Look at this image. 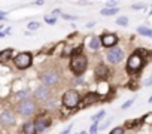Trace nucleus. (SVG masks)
I'll return each instance as SVG.
<instances>
[{"mask_svg":"<svg viewBox=\"0 0 152 134\" xmlns=\"http://www.w3.org/2000/svg\"><path fill=\"white\" fill-rule=\"evenodd\" d=\"M87 64H88V61H87V58H85L82 54L73 55V57L70 58V69H72V72H73L76 76H81V75L87 70Z\"/></svg>","mask_w":152,"mask_h":134,"instance_id":"obj_1","label":"nucleus"},{"mask_svg":"<svg viewBox=\"0 0 152 134\" xmlns=\"http://www.w3.org/2000/svg\"><path fill=\"white\" fill-rule=\"evenodd\" d=\"M63 106L67 107V109H75V107H78L79 106V101H81V95L78 91H75V90H69L63 94Z\"/></svg>","mask_w":152,"mask_h":134,"instance_id":"obj_2","label":"nucleus"},{"mask_svg":"<svg viewBox=\"0 0 152 134\" xmlns=\"http://www.w3.org/2000/svg\"><path fill=\"white\" fill-rule=\"evenodd\" d=\"M143 64H145V60L140 55V52H134V54L130 55V58L127 61V72L136 73V72H139L143 67Z\"/></svg>","mask_w":152,"mask_h":134,"instance_id":"obj_3","label":"nucleus"},{"mask_svg":"<svg viewBox=\"0 0 152 134\" xmlns=\"http://www.w3.org/2000/svg\"><path fill=\"white\" fill-rule=\"evenodd\" d=\"M31 61H33V57L30 52H20L15 58H14V63L18 69H27V67L31 66Z\"/></svg>","mask_w":152,"mask_h":134,"instance_id":"obj_4","label":"nucleus"},{"mask_svg":"<svg viewBox=\"0 0 152 134\" xmlns=\"http://www.w3.org/2000/svg\"><path fill=\"white\" fill-rule=\"evenodd\" d=\"M18 112L24 116H28L34 112V103L31 100H23L18 106Z\"/></svg>","mask_w":152,"mask_h":134,"instance_id":"obj_5","label":"nucleus"},{"mask_svg":"<svg viewBox=\"0 0 152 134\" xmlns=\"http://www.w3.org/2000/svg\"><path fill=\"white\" fill-rule=\"evenodd\" d=\"M107 60L110 61V63H119L122 58H124V52H122V49H119V48H110L109 51H107Z\"/></svg>","mask_w":152,"mask_h":134,"instance_id":"obj_6","label":"nucleus"},{"mask_svg":"<svg viewBox=\"0 0 152 134\" xmlns=\"http://www.w3.org/2000/svg\"><path fill=\"white\" fill-rule=\"evenodd\" d=\"M100 42H102V46H106V48H115L116 42H118V37L112 33H107V34H103L100 37Z\"/></svg>","mask_w":152,"mask_h":134,"instance_id":"obj_7","label":"nucleus"},{"mask_svg":"<svg viewBox=\"0 0 152 134\" xmlns=\"http://www.w3.org/2000/svg\"><path fill=\"white\" fill-rule=\"evenodd\" d=\"M34 125H36V131L37 133H42V131H45L51 125V118L49 116H39L36 119Z\"/></svg>","mask_w":152,"mask_h":134,"instance_id":"obj_8","label":"nucleus"},{"mask_svg":"<svg viewBox=\"0 0 152 134\" xmlns=\"http://www.w3.org/2000/svg\"><path fill=\"white\" fill-rule=\"evenodd\" d=\"M99 100H100L99 92H88V94H85V97L79 101V104H81V107H87L88 104H93V103H96V101H99Z\"/></svg>","mask_w":152,"mask_h":134,"instance_id":"obj_9","label":"nucleus"},{"mask_svg":"<svg viewBox=\"0 0 152 134\" xmlns=\"http://www.w3.org/2000/svg\"><path fill=\"white\" fill-rule=\"evenodd\" d=\"M57 79H58V75H57V72H54V70H48V72H45L43 76H42V82H43L45 85H52V84L57 82Z\"/></svg>","mask_w":152,"mask_h":134,"instance_id":"obj_10","label":"nucleus"},{"mask_svg":"<svg viewBox=\"0 0 152 134\" xmlns=\"http://www.w3.org/2000/svg\"><path fill=\"white\" fill-rule=\"evenodd\" d=\"M94 75H96V78H97L99 81H103V79H106V78L109 76V69H107L104 64H99V66L96 67Z\"/></svg>","mask_w":152,"mask_h":134,"instance_id":"obj_11","label":"nucleus"},{"mask_svg":"<svg viewBox=\"0 0 152 134\" xmlns=\"http://www.w3.org/2000/svg\"><path fill=\"white\" fill-rule=\"evenodd\" d=\"M14 122H15V116H14L12 112L6 110V112H3L2 115H0V124H3V125H12Z\"/></svg>","mask_w":152,"mask_h":134,"instance_id":"obj_12","label":"nucleus"},{"mask_svg":"<svg viewBox=\"0 0 152 134\" xmlns=\"http://www.w3.org/2000/svg\"><path fill=\"white\" fill-rule=\"evenodd\" d=\"M34 95H36V98H39V100H46V98L49 97V91H48V88L43 85V87H39V88L36 90Z\"/></svg>","mask_w":152,"mask_h":134,"instance_id":"obj_13","label":"nucleus"},{"mask_svg":"<svg viewBox=\"0 0 152 134\" xmlns=\"http://www.w3.org/2000/svg\"><path fill=\"white\" fill-rule=\"evenodd\" d=\"M23 133H24V134H36L37 131H36L34 122H26L24 127H23Z\"/></svg>","mask_w":152,"mask_h":134,"instance_id":"obj_14","label":"nucleus"},{"mask_svg":"<svg viewBox=\"0 0 152 134\" xmlns=\"http://www.w3.org/2000/svg\"><path fill=\"white\" fill-rule=\"evenodd\" d=\"M12 57V49H3V51H0V61H8L9 58Z\"/></svg>","mask_w":152,"mask_h":134,"instance_id":"obj_15","label":"nucleus"},{"mask_svg":"<svg viewBox=\"0 0 152 134\" xmlns=\"http://www.w3.org/2000/svg\"><path fill=\"white\" fill-rule=\"evenodd\" d=\"M100 46H102V42H100V39H99V37H96V36H94V37H91V39H90V48H91V49H94V51H96V49H99Z\"/></svg>","mask_w":152,"mask_h":134,"instance_id":"obj_16","label":"nucleus"},{"mask_svg":"<svg viewBox=\"0 0 152 134\" xmlns=\"http://www.w3.org/2000/svg\"><path fill=\"white\" fill-rule=\"evenodd\" d=\"M137 33H140L143 36H148V37H152V30L148 28V27H137Z\"/></svg>","mask_w":152,"mask_h":134,"instance_id":"obj_17","label":"nucleus"},{"mask_svg":"<svg viewBox=\"0 0 152 134\" xmlns=\"http://www.w3.org/2000/svg\"><path fill=\"white\" fill-rule=\"evenodd\" d=\"M116 12H118L116 8H107V9H102V11H100V14H102V15H106V17H109V15H115Z\"/></svg>","mask_w":152,"mask_h":134,"instance_id":"obj_18","label":"nucleus"},{"mask_svg":"<svg viewBox=\"0 0 152 134\" xmlns=\"http://www.w3.org/2000/svg\"><path fill=\"white\" fill-rule=\"evenodd\" d=\"M103 116H104V110H100L99 113H96V115L91 118V119H93V124H97V122H99V121H100Z\"/></svg>","mask_w":152,"mask_h":134,"instance_id":"obj_19","label":"nucleus"},{"mask_svg":"<svg viewBox=\"0 0 152 134\" xmlns=\"http://www.w3.org/2000/svg\"><path fill=\"white\" fill-rule=\"evenodd\" d=\"M142 124V119H136V121H131V122H125V127L127 128H134V127H137V125H140Z\"/></svg>","mask_w":152,"mask_h":134,"instance_id":"obj_20","label":"nucleus"},{"mask_svg":"<svg viewBox=\"0 0 152 134\" xmlns=\"http://www.w3.org/2000/svg\"><path fill=\"white\" fill-rule=\"evenodd\" d=\"M116 24H118V25H127V24H128V18L121 17V18H118V20H116Z\"/></svg>","mask_w":152,"mask_h":134,"instance_id":"obj_21","label":"nucleus"},{"mask_svg":"<svg viewBox=\"0 0 152 134\" xmlns=\"http://www.w3.org/2000/svg\"><path fill=\"white\" fill-rule=\"evenodd\" d=\"M39 27H40V24H39V23H36V21L28 23V30H36V28H39Z\"/></svg>","mask_w":152,"mask_h":134,"instance_id":"obj_22","label":"nucleus"},{"mask_svg":"<svg viewBox=\"0 0 152 134\" xmlns=\"http://www.w3.org/2000/svg\"><path fill=\"white\" fill-rule=\"evenodd\" d=\"M110 134H124V128L122 127H116L110 131Z\"/></svg>","mask_w":152,"mask_h":134,"instance_id":"obj_23","label":"nucleus"},{"mask_svg":"<svg viewBox=\"0 0 152 134\" xmlns=\"http://www.w3.org/2000/svg\"><path fill=\"white\" fill-rule=\"evenodd\" d=\"M45 21H46V23H48V24H51V25H52V24H55V23H57V20H55V18H54V17H45Z\"/></svg>","mask_w":152,"mask_h":134,"instance_id":"obj_24","label":"nucleus"},{"mask_svg":"<svg viewBox=\"0 0 152 134\" xmlns=\"http://www.w3.org/2000/svg\"><path fill=\"white\" fill-rule=\"evenodd\" d=\"M97 131H99L97 124H93V125H91V128H90V134H97Z\"/></svg>","mask_w":152,"mask_h":134,"instance_id":"obj_25","label":"nucleus"},{"mask_svg":"<svg viewBox=\"0 0 152 134\" xmlns=\"http://www.w3.org/2000/svg\"><path fill=\"white\" fill-rule=\"evenodd\" d=\"M133 101H134V100H128V101H125V103L122 104V109H128V107L133 104Z\"/></svg>","mask_w":152,"mask_h":134,"instance_id":"obj_26","label":"nucleus"},{"mask_svg":"<svg viewBox=\"0 0 152 134\" xmlns=\"http://www.w3.org/2000/svg\"><path fill=\"white\" fill-rule=\"evenodd\" d=\"M18 97H20V98H27V97H28V92H27V91H23V92L18 94Z\"/></svg>","mask_w":152,"mask_h":134,"instance_id":"obj_27","label":"nucleus"},{"mask_svg":"<svg viewBox=\"0 0 152 134\" xmlns=\"http://www.w3.org/2000/svg\"><path fill=\"white\" fill-rule=\"evenodd\" d=\"M9 31H11V28H6L5 31H0V37H5V36H6Z\"/></svg>","mask_w":152,"mask_h":134,"instance_id":"obj_28","label":"nucleus"},{"mask_svg":"<svg viewBox=\"0 0 152 134\" xmlns=\"http://www.w3.org/2000/svg\"><path fill=\"white\" fill-rule=\"evenodd\" d=\"M72 127H73V125L70 124V125H69V127H67V128H66V130H64L61 134H69V133H70V130H72Z\"/></svg>","mask_w":152,"mask_h":134,"instance_id":"obj_29","label":"nucleus"},{"mask_svg":"<svg viewBox=\"0 0 152 134\" xmlns=\"http://www.w3.org/2000/svg\"><path fill=\"white\" fill-rule=\"evenodd\" d=\"M63 18H66V20H75V17H72V15H66V14H63Z\"/></svg>","mask_w":152,"mask_h":134,"instance_id":"obj_30","label":"nucleus"},{"mask_svg":"<svg viewBox=\"0 0 152 134\" xmlns=\"http://www.w3.org/2000/svg\"><path fill=\"white\" fill-rule=\"evenodd\" d=\"M145 85H146V87H149V85H152V78H149V79H148V81L145 82Z\"/></svg>","mask_w":152,"mask_h":134,"instance_id":"obj_31","label":"nucleus"},{"mask_svg":"<svg viewBox=\"0 0 152 134\" xmlns=\"http://www.w3.org/2000/svg\"><path fill=\"white\" fill-rule=\"evenodd\" d=\"M6 17V12H0V20H3Z\"/></svg>","mask_w":152,"mask_h":134,"instance_id":"obj_32","label":"nucleus"},{"mask_svg":"<svg viewBox=\"0 0 152 134\" xmlns=\"http://www.w3.org/2000/svg\"><path fill=\"white\" fill-rule=\"evenodd\" d=\"M94 24H96V23H88L87 27H88V28H90V27H94Z\"/></svg>","mask_w":152,"mask_h":134,"instance_id":"obj_33","label":"nucleus"},{"mask_svg":"<svg viewBox=\"0 0 152 134\" xmlns=\"http://www.w3.org/2000/svg\"><path fill=\"white\" fill-rule=\"evenodd\" d=\"M149 103H152V97H151V98H149Z\"/></svg>","mask_w":152,"mask_h":134,"instance_id":"obj_34","label":"nucleus"},{"mask_svg":"<svg viewBox=\"0 0 152 134\" xmlns=\"http://www.w3.org/2000/svg\"><path fill=\"white\" fill-rule=\"evenodd\" d=\"M81 134H87V133H84V131H82V133H81Z\"/></svg>","mask_w":152,"mask_h":134,"instance_id":"obj_35","label":"nucleus"}]
</instances>
